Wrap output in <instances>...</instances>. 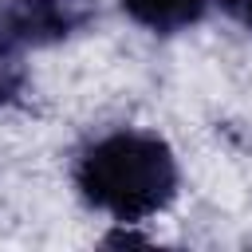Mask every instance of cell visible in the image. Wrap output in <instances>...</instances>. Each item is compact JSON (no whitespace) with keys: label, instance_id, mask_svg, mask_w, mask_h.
<instances>
[{"label":"cell","instance_id":"cell-5","mask_svg":"<svg viewBox=\"0 0 252 252\" xmlns=\"http://www.w3.org/2000/svg\"><path fill=\"white\" fill-rule=\"evenodd\" d=\"M224 4V12H232L244 28H252V0H220Z\"/></svg>","mask_w":252,"mask_h":252},{"label":"cell","instance_id":"cell-3","mask_svg":"<svg viewBox=\"0 0 252 252\" xmlns=\"http://www.w3.org/2000/svg\"><path fill=\"white\" fill-rule=\"evenodd\" d=\"M209 0H122V8L142 24V28H154V32H177V28H189L193 20H201Z\"/></svg>","mask_w":252,"mask_h":252},{"label":"cell","instance_id":"cell-2","mask_svg":"<svg viewBox=\"0 0 252 252\" xmlns=\"http://www.w3.org/2000/svg\"><path fill=\"white\" fill-rule=\"evenodd\" d=\"M94 20V0H4L0 32L20 47L55 43Z\"/></svg>","mask_w":252,"mask_h":252},{"label":"cell","instance_id":"cell-4","mask_svg":"<svg viewBox=\"0 0 252 252\" xmlns=\"http://www.w3.org/2000/svg\"><path fill=\"white\" fill-rule=\"evenodd\" d=\"M24 87V47L0 32V102H12Z\"/></svg>","mask_w":252,"mask_h":252},{"label":"cell","instance_id":"cell-1","mask_svg":"<svg viewBox=\"0 0 252 252\" xmlns=\"http://www.w3.org/2000/svg\"><path fill=\"white\" fill-rule=\"evenodd\" d=\"M83 197L122 224L161 213L177 193V161L154 134H110L94 142L79 161Z\"/></svg>","mask_w":252,"mask_h":252}]
</instances>
